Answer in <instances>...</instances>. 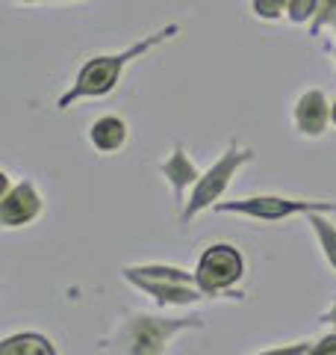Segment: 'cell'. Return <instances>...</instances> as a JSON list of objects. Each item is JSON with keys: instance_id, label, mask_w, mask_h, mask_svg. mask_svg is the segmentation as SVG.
Listing matches in <instances>:
<instances>
[{"instance_id": "obj_10", "label": "cell", "mask_w": 336, "mask_h": 355, "mask_svg": "<svg viewBox=\"0 0 336 355\" xmlns=\"http://www.w3.org/2000/svg\"><path fill=\"white\" fill-rule=\"evenodd\" d=\"M88 142L100 154H115L124 148L127 142V121L118 116H100L92 128H88Z\"/></svg>"}, {"instance_id": "obj_3", "label": "cell", "mask_w": 336, "mask_h": 355, "mask_svg": "<svg viewBox=\"0 0 336 355\" xmlns=\"http://www.w3.org/2000/svg\"><path fill=\"white\" fill-rule=\"evenodd\" d=\"M251 160H254V151L251 148H242V146L233 142V146L224 151L207 172H200L198 184L192 187V193H189L186 205L180 210V222H192L195 216L204 214V210L216 207L221 202V196L227 193V187L233 184L236 172L242 169L245 163H251Z\"/></svg>"}, {"instance_id": "obj_1", "label": "cell", "mask_w": 336, "mask_h": 355, "mask_svg": "<svg viewBox=\"0 0 336 355\" xmlns=\"http://www.w3.org/2000/svg\"><path fill=\"white\" fill-rule=\"evenodd\" d=\"M177 33V24H168L165 30L160 33H153V36L148 39H142L136 44H130L127 51H121V53H106V57H95V60H88L80 71H77L74 77V86L59 98V110H68L71 104L77 101H83V98H100V95H109L112 89H115V83L121 80V74H124V69L133 62V60H139L144 57L148 51H153L160 42L165 39H171Z\"/></svg>"}, {"instance_id": "obj_20", "label": "cell", "mask_w": 336, "mask_h": 355, "mask_svg": "<svg viewBox=\"0 0 336 355\" xmlns=\"http://www.w3.org/2000/svg\"><path fill=\"white\" fill-rule=\"evenodd\" d=\"M330 121H333V125H336V101L330 104Z\"/></svg>"}, {"instance_id": "obj_5", "label": "cell", "mask_w": 336, "mask_h": 355, "mask_svg": "<svg viewBox=\"0 0 336 355\" xmlns=\"http://www.w3.org/2000/svg\"><path fill=\"white\" fill-rule=\"evenodd\" d=\"M245 275V258L233 243H212L200 252L195 263V284L207 296H221L233 291Z\"/></svg>"}, {"instance_id": "obj_16", "label": "cell", "mask_w": 336, "mask_h": 355, "mask_svg": "<svg viewBox=\"0 0 336 355\" xmlns=\"http://www.w3.org/2000/svg\"><path fill=\"white\" fill-rule=\"evenodd\" d=\"M307 352H310V343L307 340H295V343H280V347L260 349L254 355H307Z\"/></svg>"}, {"instance_id": "obj_11", "label": "cell", "mask_w": 336, "mask_h": 355, "mask_svg": "<svg viewBox=\"0 0 336 355\" xmlns=\"http://www.w3.org/2000/svg\"><path fill=\"white\" fill-rule=\"evenodd\" d=\"M0 355H59L53 340L41 331H15V335L3 338L0 343Z\"/></svg>"}, {"instance_id": "obj_13", "label": "cell", "mask_w": 336, "mask_h": 355, "mask_svg": "<svg viewBox=\"0 0 336 355\" xmlns=\"http://www.w3.org/2000/svg\"><path fill=\"white\" fill-rule=\"evenodd\" d=\"M307 222H310L312 234H316V240H319V249L324 254V261H328V266L336 272V225L324 214H310Z\"/></svg>"}, {"instance_id": "obj_18", "label": "cell", "mask_w": 336, "mask_h": 355, "mask_svg": "<svg viewBox=\"0 0 336 355\" xmlns=\"http://www.w3.org/2000/svg\"><path fill=\"white\" fill-rule=\"evenodd\" d=\"M286 3L289 0H254V12L260 18H277L280 12H283Z\"/></svg>"}, {"instance_id": "obj_12", "label": "cell", "mask_w": 336, "mask_h": 355, "mask_svg": "<svg viewBox=\"0 0 336 355\" xmlns=\"http://www.w3.org/2000/svg\"><path fill=\"white\" fill-rule=\"evenodd\" d=\"M124 275H142V279H160V282H183V284H195V272L183 270V266H171V263H136V266H124Z\"/></svg>"}, {"instance_id": "obj_17", "label": "cell", "mask_w": 336, "mask_h": 355, "mask_svg": "<svg viewBox=\"0 0 336 355\" xmlns=\"http://www.w3.org/2000/svg\"><path fill=\"white\" fill-rule=\"evenodd\" d=\"M307 355H336V329H330L328 335H321L319 340H312Z\"/></svg>"}, {"instance_id": "obj_14", "label": "cell", "mask_w": 336, "mask_h": 355, "mask_svg": "<svg viewBox=\"0 0 336 355\" xmlns=\"http://www.w3.org/2000/svg\"><path fill=\"white\" fill-rule=\"evenodd\" d=\"M316 21H312V33H319L321 27L336 24V0H319V9H316Z\"/></svg>"}, {"instance_id": "obj_4", "label": "cell", "mask_w": 336, "mask_h": 355, "mask_svg": "<svg viewBox=\"0 0 336 355\" xmlns=\"http://www.w3.org/2000/svg\"><path fill=\"white\" fill-rule=\"evenodd\" d=\"M216 214H236L245 219H260V222H283L289 216H310V214H336V202H316V198H292V196H277V193H260V196H245L233 202H218Z\"/></svg>"}, {"instance_id": "obj_2", "label": "cell", "mask_w": 336, "mask_h": 355, "mask_svg": "<svg viewBox=\"0 0 336 355\" xmlns=\"http://www.w3.org/2000/svg\"><path fill=\"white\" fill-rule=\"evenodd\" d=\"M189 329H204L200 317H160L133 311L121 320L115 338L106 340L115 347L118 355H165L168 343Z\"/></svg>"}, {"instance_id": "obj_15", "label": "cell", "mask_w": 336, "mask_h": 355, "mask_svg": "<svg viewBox=\"0 0 336 355\" xmlns=\"http://www.w3.org/2000/svg\"><path fill=\"white\" fill-rule=\"evenodd\" d=\"M316 9H319V0H289V18H292L295 24L307 21Z\"/></svg>"}, {"instance_id": "obj_7", "label": "cell", "mask_w": 336, "mask_h": 355, "mask_svg": "<svg viewBox=\"0 0 336 355\" xmlns=\"http://www.w3.org/2000/svg\"><path fill=\"white\" fill-rule=\"evenodd\" d=\"M124 279L139 287L142 293H148L156 305L162 308H189L198 305L207 293L198 284H183V282H160V279H142V275H124Z\"/></svg>"}, {"instance_id": "obj_19", "label": "cell", "mask_w": 336, "mask_h": 355, "mask_svg": "<svg viewBox=\"0 0 336 355\" xmlns=\"http://www.w3.org/2000/svg\"><path fill=\"white\" fill-rule=\"evenodd\" d=\"M319 323H324V326L336 329V302H333L328 311H321V314H319Z\"/></svg>"}, {"instance_id": "obj_9", "label": "cell", "mask_w": 336, "mask_h": 355, "mask_svg": "<svg viewBox=\"0 0 336 355\" xmlns=\"http://www.w3.org/2000/svg\"><path fill=\"white\" fill-rule=\"evenodd\" d=\"M330 121V104L321 89H307L295 104V128L301 137H321Z\"/></svg>"}, {"instance_id": "obj_8", "label": "cell", "mask_w": 336, "mask_h": 355, "mask_svg": "<svg viewBox=\"0 0 336 355\" xmlns=\"http://www.w3.org/2000/svg\"><path fill=\"white\" fill-rule=\"evenodd\" d=\"M160 172H162L165 181L171 184L174 202L183 207L186 205V193H192V187L198 184V178H200L195 160L189 157L183 146H174L171 154H168V157L160 163Z\"/></svg>"}, {"instance_id": "obj_6", "label": "cell", "mask_w": 336, "mask_h": 355, "mask_svg": "<svg viewBox=\"0 0 336 355\" xmlns=\"http://www.w3.org/2000/svg\"><path fill=\"white\" fill-rule=\"evenodd\" d=\"M44 210V198L32 181L12 184L9 175H0V225L3 228H27Z\"/></svg>"}]
</instances>
